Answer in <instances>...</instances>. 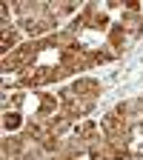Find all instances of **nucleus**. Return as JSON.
Segmentation results:
<instances>
[{"instance_id":"f257e3e1","label":"nucleus","mask_w":143,"mask_h":160,"mask_svg":"<svg viewBox=\"0 0 143 160\" xmlns=\"http://www.w3.org/2000/svg\"><path fill=\"white\" fill-rule=\"evenodd\" d=\"M74 3L72 0H63V3H49V12H52V17L57 20V17H69V14H74Z\"/></svg>"},{"instance_id":"f03ea898","label":"nucleus","mask_w":143,"mask_h":160,"mask_svg":"<svg viewBox=\"0 0 143 160\" xmlns=\"http://www.w3.org/2000/svg\"><path fill=\"white\" fill-rule=\"evenodd\" d=\"M14 46H17V34H14V29L3 26V52H6V54H12V52H14Z\"/></svg>"},{"instance_id":"7ed1b4c3","label":"nucleus","mask_w":143,"mask_h":160,"mask_svg":"<svg viewBox=\"0 0 143 160\" xmlns=\"http://www.w3.org/2000/svg\"><path fill=\"white\" fill-rule=\"evenodd\" d=\"M3 126H6L9 132H14V129L23 126V117H20L17 112H6V114H3Z\"/></svg>"}]
</instances>
